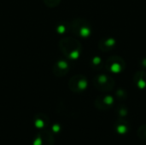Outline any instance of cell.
Listing matches in <instances>:
<instances>
[{
	"label": "cell",
	"instance_id": "cell-9",
	"mask_svg": "<svg viewBox=\"0 0 146 145\" xmlns=\"http://www.w3.org/2000/svg\"><path fill=\"white\" fill-rule=\"evenodd\" d=\"M115 40L113 38H104L99 42V48L100 50L106 51V50H112L115 45Z\"/></svg>",
	"mask_w": 146,
	"mask_h": 145
},
{
	"label": "cell",
	"instance_id": "cell-1",
	"mask_svg": "<svg viewBox=\"0 0 146 145\" xmlns=\"http://www.w3.org/2000/svg\"><path fill=\"white\" fill-rule=\"evenodd\" d=\"M60 48L62 53L70 59H77L81 53L80 43L72 38H65L60 41Z\"/></svg>",
	"mask_w": 146,
	"mask_h": 145
},
{
	"label": "cell",
	"instance_id": "cell-11",
	"mask_svg": "<svg viewBox=\"0 0 146 145\" xmlns=\"http://www.w3.org/2000/svg\"><path fill=\"white\" fill-rule=\"evenodd\" d=\"M102 64H103V62H102V61H101V59L99 57H94L92 59V66L96 69L101 68Z\"/></svg>",
	"mask_w": 146,
	"mask_h": 145
},
{
	"label": "cell",
	"instance_id": "cell-4",
	"mask_svg": "<svg viewBox=\"0 0 146 145\" xmlns=\"http://www.w3.org/2000/svg\"><path fill=\"white\" fill-rule=\"evenodd\" d=\"M105 66L108 71L113 73H118L124 70L126 67V63H125V61L121 57L115 56L110 57L107 60Z\"/></svg>",
	"mask_w": 146,
	"mask_h": 145
},
{
	"label": "cell",
	"instance_id": "cell-14",
	"mask_svg": "<svg viewBox=\"0 0 146 145\" xmlns=\"http://www.w3.org/2000/svg\"><path fill=\"white\" fill-rule=\"evenodd\" d=\"M69 28H70L69 26H68V27H66V26H63V24H61V25L57 27V31H58L60 33L63 34V33H64L66 31H68Z\"/></svg>",
	"mask_w": 146,
	"mask_h": 145
},
{
	"label": "cell",
	"instance_id": "cell-5",
	"mask_svg": "<svg viewBox=\"0 0 146 145\" xmlns=\"http://www.w3.org/2000/svg\"><path fill=\"white\" fill-rule=\"evenodd\" d=\"M69 87L75 92L83 91L87 87V80L83 75H75L70 79Z\"/></svg>",
	"mask_w": 146,
	"mask_h": 145
},
{
	"label": "cell",
	"instance_id": "cell-8",
	"mask_svg": "<svg viewBox=\"0 0 146 145\" xmlns=\"http://www.w3.org/2000/svg\"><path fill=\"white\" fill-rule=\"evenodd\" d=\"M135 85L139 89H144L146 87V73L143 71H139L135 73L133 77Z\"/></svg>",
	"mask_w": 146,
	"mask_h": 145
},
{
	"label": "cell",
	"instance_id": "cell-13",
	"mask_svg": "<svg viewBox=\"0 0 146 145\" xmlns=\"http://www.w3.org/2000/svg\"><path fill=\"white\" fill-rule=\"evenodd\" d=\"M44 2L47 6L53 8V7L57 6L59 4V3L61 2V0H44Z\"/></svg>",
	"mask_w": 146,
	"mask_h": 145
},
{
	"label": "cell",
	"instance_id": "cell-6",
	"mask_svg": "<svg viewBox=\"0 0 146 145\" xmlns=\"http://www.w3.org/2000/svg\"><path fill=\"white\" fill-rule=\"evenodd\" d=\"M114 103V98L111 96H102L99 97L96 102H95V105L98 109H109L111 108V106Z\"/></svg>",
	"mask_w": 146,
	"mask_h": 145
},
{
	"label": "cell",
	"instance_id": "cell-12",
	"mask_svg": "<svg viewBox=\"0 0 146 145\" xmlns=\"http://www.w3.org/2000/svg\"><path fill=\"white\" fill-rule=\"evenodd\" d=\"M138 135L139 137L143 139V140H146V125L141 126L139 130H138Z\"/></svg>",
	"mask_w": 146,
	"mask_h": 145
},
{
	"label": "cell",
	"instance_id": "cell-7",
	"mask_svg": "<svg viewBox=\"0 0 146 145\" xmlns=\"http://www.w3.org/2000/svg\"><path fill=\"white\" fill-rule=\"evenodd\" d=\"M69 70V65L66 61L60 60L54 66V73L57 76H63Z\"/></svg>",
	"mask_w": 146,
	"mask_h": 145
},
{
	"label": "cell",
	"instance_id": "cell-3",
	"mask_svg": "<svg viewBox=\"0 0 146 145\" xmlns=\"http://www.w3.org/2000/svg\"><path fill=\"white\" fill-rule=\"evenodd\" d=\"M70 29L74 33L83 38L89 37L92 33V27L90 24L83 19L74 20L70 26Z\"/></svg>",
	"mask_w": 146,
	"mask_h": 145
},
{
	"label": "cell",
	"instance_id": "cell-2",
	"mask_svg": "<svg viewBox=\"0 0 146 145\" xmlns=\"http://www.w3.org/2000/svg\"><path fill=\"white\" fill-rule=\"evenodd\" d=\"M93 84L95 87L101 91H110L115 88V80L110 75L101 74L97 75L93 79Z\"/></svg>",
	"mask_w": 146,
	"mask_h": 145
},
{
	"label": "cell",
	"instance_id": "cell-10",
	"mask_svg": "<svg viewBox=\"0 0 146 145\" xmlns=\"http://www.w3.org/2000/svg\"><path fill=\"white\" fill-rule=\"evenodd\" d=\"M115 128L117 130V132L121 134H124L126 132H127V130H128V126H127V124L126 122L123 123L122 121H119V124H117L115 126Z\"/></svg>",
	"mask_w": 146,
	"mask_h": 145
}]
</instances>
